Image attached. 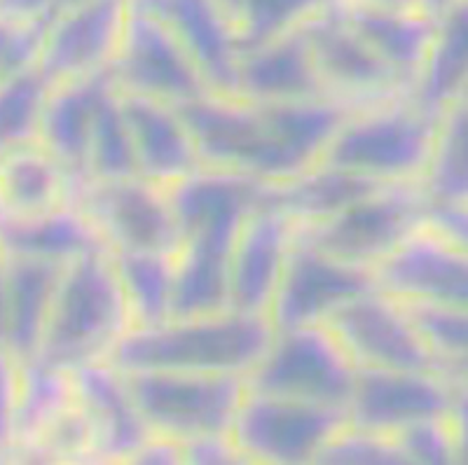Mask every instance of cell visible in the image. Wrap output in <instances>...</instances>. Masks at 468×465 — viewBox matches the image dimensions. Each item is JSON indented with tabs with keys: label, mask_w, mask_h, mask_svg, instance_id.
<instances>
[{
	"label": "cell",
	"mask_w": 468,
	"mask_h": 465,
	"mask_svg": "<svg viewBox=\"0 0 468 465\" xmlns=\"http://www.w3.org/2000/svg\"><path fill=\"white\" fill-rule=\"evenodd\" d=\"M346 0H244L237 19V48L246 52L271 37L303 28Z\"/></svg>",
	"instance_id": "cell-38"
},
{
	"label": "cell",
	"mask_w": 468,
	"mask_h": 465,
	"mask_svg": "<svg viewBox=\"0 0 468 465\" xmlns=\"http://www.w3.org/2000/svg\"><path fill=\"white\" fill-rule=\"evenodd\" d=\"M136 174L132 138L124 122L120 96L112 87L99 103L87 148V180H120Z\"/></svg>",
	"instance_id": "cell-37"
},
{
	"label": "cell",
	"mask_w": 468,
	"mask_h": 465,
	"mask_svg": "<svg viewBox=\"0 0 468 465\" xmlns=\"http://www.w3.org/2000/svg\"><path fill=\"white\" fill-rule=\"evenodd\" d=\"M70 201L94 222L108 250L176 253L181 248V232L166 190L141 175L87 180L73 192Z\"/></svg>",
	"instance_id": "cell-11"
},
{
	"label": "cell",
	"mask_w": 468,
	"mask_h": 465,
	"mask_svg": "<svg viewBox=\"0 0 468 465\" xmlns=\"http://www.w3.org/2000/svg\"><path fill=\"white\" fill-rule=\"evenodd\" d=\"M16 460H40V463H91V430L78 400L73 407L58 417L36 444H31Z\"/></svg>",
	"instance_id": "cell-40"
},
{
	"label": "cell",
	"mask_w": 468,
	"mask_h": 465,
	"mask_svg": "<svg viewBox=\"0 0 468 465\" xmlns=\"http://www.w3.org/2000/svg\"><path fill=\"white\" fill-rule=\"evenodd\" d=\"M127 12L129 0H82L58 7L36 58L49 85L111 69Z\"/></svg>",
	"instance_id": "cell-14"
},
{
	"label": "cell",
	"mask_w": 468,
	"mask_h": 465,
	"mask_svg": "<svg viewBox=\"0 0 468 465\" xmlns=\"http://www.w3.org/2000/svg\"><path fill=\"white\" fill-rule=\"evenodd\" d=\"M208 169L237 171L262 183L291 178L286 159L258 103L208 91L176 106Z\"/></svg>",
	"instance_id": "cell-6"
},
{
	"label": "cell",
	"mask_w": 468,
	"mask_h": 465,
	"mask_svg": "<svg viewBox=\"0 0 468 465\" xmlns=\"http://www.w3.org/2000/svg\"><path fill=\"white\" fill-rule=\"evenodd\" d=\"M367 291H378L370 267L333 258L295 232L267 318L274 333L325 322L345 301Z\"/></svg>",
	"instance_id": "cell-12"
},
{
	"label": "cell",
	"mask_w": 468,
	"mask_h": 465,
	"mask_svg": "<svg viewBox=\"0 0 468 465\" xmlns=\"http://www.w3.org/2000/svg\"><path fill=\"white\" fill-rule=\"evenodd\" d=\"M382 185L387 183H378L335 166L314 164L282 183H267L265 201L286 213L298 227H312L335 217Z\"/></svg>",
	"instance_id": "cell-29"
},
{
	"label": "cell",
	"mask_w": 468,
	"mask_h": 465,
	"mask_svg": "<svg viewBox=\"0 0 468 465\" xmlns=\"http://www.w3.org/2000/svg\"><path fill=\"white\" fill-rule=\"evenodd\" d=\"M399 304L429 354L447 372L468 376V307L445 304V301H399Z\"/></svg>",
	"instance_id": "cell-36"
},
{
	"label": "cell",
	"mask_w": 468,
	"mask_h": 465,
	"mask_svg": "<svg viewBox=\"0 0 468 465\" xmlns=\"http://www.w3.org/2000/svg\"><path fill=\"white\" fill-rule=\"evenodd\" d=\"M108 70L117 91L148 96L171 106H183L211 91L178 37L136 0H129L122 37Z\"/></svg>",
	"instance_id": "cell-9"
},
{
	"label": "cell",
	"mask_w": 468,
	"mask_h": 465,
	"mask_svg": "<svg viewBox=\"0 0 468 465\" xmlns=\"http://www.w3.org/2000/svg\"><path fill=\"white\" fill-rule=\"evenodd\" d=\"M346 423V409L246 388L228 435L244 463L304 465Z\"/></svg>",
	"instance_id": "cell-7"
},
{
	"label": "cell",
	"mask_w": 468,
	"mask_h": 465,
	"mask_svg": "<svg viewBox=\"0 0 468 465\" xmlns=\"http://www.w3.org/2000/svg\"><path fill=\"white\" fill-rule=\"evenodd\" d=\"M421 225L468 248V204L429 199Z\"/></svg>",
	"instance_id": "cell-43"
},
{
	"label": "cell",
	"mask_w": 468,
	"mask_h": 465,
	"mask_svg": "<svg viewBox=\"0 0 468 465\" xmlns=\"http://www.w3.org/2000/svg\"><path fill=\"white\" fill-rule=\"evenodd\" d=\"M183 444V463L190 465H241L244 459L237 451L228 433H211L190 438Z\"/></svg>",
	"instance_id": "cell-44"
},
{
	"label": "cell",
	"mask_w": 468,
	"mask_h": 465,
	"mask_svg": "<svg viewBox=\"0 0 468 465\" xmlns=\"http://www.w3.org/2000/svg\"><path fill=\"white\" fill-rule=\"evenodd\" d=\"M70 196L69 174L37 141L0 154V213L37 216L64 206Z\"/></svg>",
	"instance_id": "cell-31"
},
{
	"label": "cell",
	"mask_w": 468,
	"mask_h": 465,
	"mask_svg": "<svg viewBox=\"0 0 468 465\" xmlns=\"http://www.w3.org/2000/svg\"><path fill=\"white\" fill-rule=\"evenodd\" d=\"M466 0H421V12H426L433 19H442L445 15L454 10L457 5H462Z\"/></svg>",
	"instance_id": "cell-48"
},
{
	"label": "cell",
	"mask_w": 468,
	"mask_h": 465,
	"mask_svg": "<svg viewBox=\"0 0 468 465\" xmlns=\"http://www.w3.org/2000/svg\"><path fill=\"white\" fill-rule=\"evenodd\" d=\"M160 16L178 37L208 90L232 96L237 78V31L213 0H136Z\"/></svg>",
	"instance_id": "cell-21"
},
{
	"label": "cell",
	"mask_w": 468,
	"mask_h": 465,
	"mask_svg": "<svg viewBox=\"0 0 468 465\" xmlns=\"http://www.w3.org/2000/svg\"><path fill=\"white\" fill-rule=\"evenodd\" d=\"M274 328L265 313L218 312L129 330L106 358L120 372H195L246 376L265 355Z\"/></svg>",
	"instance_id": "cell-1"
},
{
	"label": "cell",
	"mask_w": 468,
	"mask_h": 465,
	"mask_svg": "<svg viewBox=\"0 0 468 465\" xmlns=\"http://www.w3.org/2000/svg\"><path fill=\"white\" fill-rule=\"evenodd\" d=\"M314 463L321 465H405L391 435L356 428L346 423L328 439Z\"/></svg>",
	"instance_id": "cell-41"
},
{
	"label": "cell",
	"mask_w": 468,
	"mask_h": 465,
	"mask_svg": "<svg viewBox=\"0 0 468 465\" xmlns=\"http://www.w3.org/2000/svg\"><path fill=\"white\" fill-rule=\"evenodd\" d=\"M10 45H12V26L0 22V75L10 69Z\"/></svg>",
	"instance_id": "cell-49"
},
{
	"label": "cell",
	"mask_w": 468,
	"mask_h": 465,
	"mask_svg": "<svg viewBox=\"0 0 468 465\" xmlns=\"http://www.w3.org/2000/svg\"><path fill=\"white\" fill-rule=\"evenodd\" d=\"M174 255L150 250H111L132 318V330L154 328L171 318Z\"/></svg>",
	"instance_id": "cell-33"
},
{
	"label": "cell",
	"mask_w": 468,
	"mask_h": 465,
	"mask_svg": "<svg viewBox=\"0 0 468 465\" xmlns=\"http://www.w3.org/2000/svg\"><path fill=\"white\" fill-rule=\"evenodd\" d=\"M363 3L379 7H394V10H421V0H363Z\"/></svg>",
	"instance_id": "cell-50"
},
{
	"label": "cell",
	"mask_w": 468,
	"mask_h": 465,
	"mask_svg": "<svg viewBox=\"0 0 468 465\" xmlns=\"http://www.w3.org/2000/svg\"><path fill=\"white\" fill-rule=\"evenodd\" d=\"M49 87L36 64L0 75V154L36 143Z\"/></svg>",
	"instance_id": "cell-35"
},
{
	"label": "cell",
	"mask_w": 468,
	"mask_h": 465,
	"mask_svg": "<svg viewBox=\"0 0 468 465\" xmlns=\"http://www.w3.org/2000/svg\"><path fill=\"white\" fill-rule=\"evenodd\" d=\"M441 117L421 111L410 96L366 106L342 124L316 164L378 183H421Z\"/></svg>",
	"instance_id": "cell-3"
},
{
	"label": "cell",
	"mask_w": 468,
	"mask_h": 465,
	"mask_svg": "<svg viewBox=\"0 0 468 465\" xmlns=\"http://www.w3.org/2000/svg\"><path fill=\"white\" fill-rule=\"evenodd\" d=\"M5 258L7 330L5 349L16 363L36 360L45 325L52 312L54 292L64 265L28 258Z\"/></svg>",
	"instance_id": "cell-28"
},
{
	"label": "cell",
	"mask_w": 468,
	"mask_h": 465,
	"mask_svg": "<svg viewBox=\"0 0 468 465\" xmlns=\"http://www.w3.org/2000/svg\"><path fill=\"white\" fill-rule=\"evenodd\" d=\"M325 325L358 370H433L452 375L429 354L399 301L382 291H367L345 301L325 318Z\"/></svg>",
	"instance_id": "cell-13"
},
{
	"label": "cell",
	"mask_w": 468,
	"mask_h": 465,
	"mask_svg": "<svg viewBox=\"0 0 468 465\" xmlns=\"http://www.w3.org/2000/svg\"><path fill=\"white\" fill-rule=\"evenodd\" d=\"M391 438L405 463H462L466 459V414L412 423Z\"/></svg>",
	"instance_id": "cell-39"
},
{
	"label": "cell",
	"mask_w": 468,
	"mask_h": 465,
	"mask_svg": "<svg viewBox=\"0 0 468 465\" xmlns=\"http://www.w3.org/2000/svg\"><path fill=\"white\" fill-rule=\"evenodd\" d=\"M216 5L220 7V10L228 15L229 22L234 24V31H237V19H239V12H241V5H244V0H213Z\"/></svg>",
	"instance_id": "cell-51"
},
{
	"label": "cell",
	"mask_w": 468,
	"mask_h": 465,
	"mask_svg": "<svg viewBox=\"0 0 468 465\" xmlns=\"http://www.w3.org/2000/svg\"><path fill=\"white\" fill-rule=\"evenodd\" d=\"M232 96L250 103L328 96L316 73L304 28H295L239 52Z\"/></svg>",
	"instance_id": "cell-20"
},
{
	"label": "cell",
	"mask_w": 468,
	"mask_h": 465,
	"mask_svg": "<svg viewBox=\"0 0 468 465\" xmlns=\"http://www.w3.org/2000/svg\"><path fill=\"white\" fill-rule=\"evenodd\" d=\"M378 291L399 301L468 307V248L420 225L373 265Z\"/></svg>",
	"instance_id": "cell-16"
},
{
	"label": "cell",
	"mask_w": 468,
	"mask_h": 465,
	"mask_svg": "<svg viewBox=\"0 0 468 465\" xmlns=\"http://www.w3.org/2000/svg\"><path fill=\"white\" fill-rule=\"evenodd\" d=\"M309 49L325 94L356 106L410 96L403 79L346 24L342 7L304 24Z\"/></svg>",
	"instance_id": "cell-15"
},
{
	"label": "cell",
	"mask_w": 468,
	"mask_h": 465,
	"mask_svg": "<svg viewBox=\"0 0 468 465\" xmlns=\"http://www.w3.org/2000/svg\"><path fill=\"white\" fill-rule=\"evenodd\" d=\"M19 393V363L7 349H0V460L10 459L15 447V412Z\"/></svg>",
	"instance_id": "cell-42"
},
{
	"label": "cell",
	"mask_w": 468,
	"mask_h": 465,
	"mask_svg": "<svg viewBox=\"0 0 468 465\" xmlns=\"http://www.w3.org/2000/svg\"><path fill=\"white\" fill-rule=\"evenodd\" d=\"M124 122L132 138L136 174L154 185L169 187L192 171L202 169L190 129L178 108L139 94H122Z\"/></svg>",
	"instance_id": "cell-19"
},
{
	"label": "cell",
	"mask_w": 468,
	"mask_h": 465,
	"mask_svg": "<svg viewBox=\"0 0 468 465\" xmlns=\"http://www.w3.org/2000/svg\"><path fill=\"white\" fill-rule=\"evenodd\" d=\"M61 7V0H0V22L10 26L49 22Z\"/></svg>",
	"instance_id": "cell-45"
},
{
	"label": "cell",
	"mask_w": 468,
	"mask_h": 465,
	"mask_svg": "<svg viewBox=\"0 0 468 465\" xmlns=\"http://www.w3.org/2000/svg\"><path fill=\"white\" fill-rule=\"evenodd\" d=\"M133 405L150 433L186 442L228 433L246 396V376L195 372H122Z\"/></svg>",
	"instance_id": "cell-4"
},
{
	"label": "cell",
	"mask_w": 468,
	"mask_h": 465,
	"mask_svg": "<svg viewBox=\"0 0 468 465\" xmlns=\"http://www.w3.org/2000/svg\"><path fill=\"white\" fill-rule=\"evenodd\" d=\"M112 87L115 85L111 70H101L87 78L52 85L45 99L40 127H37V143L64 166L73 183V192L87 183V148H90L91 124L99 103Z\"/></svg>",
	"instance_id": "cell-22"
},
{
	"label": "cell",
	"mask_w": 468,
	"mask_h": 465,
	"mask_svg": "<svg viewBox=\"0 0 468 465\" xmlns=\"http://www.w3.org/2000/svg\"><path fill=\"white\" fill-rule=\"evenodd\" d=\"M78 400L73 372L45 365L40 360L19 363V393L15 412V447L10 459H19L36 439L64 417Z\"/></svg>",
	"instance_id": "cell-32"
},
{
	"label": "cell",
	"mask_w": 468,
	"mask_h": 465,
	"mask_svg": "<svg viewBox=\"0 0 468 465\" xmlns=\"http://www.w3.org/2000/svg\"><path fill=\"white\" fill-rule=\"evenodd\" d=\"M237 232L199 229L183 237L174 255L171 318L207 316L228 312L229 248Z\"/></svg>",
	"instance_id": "cell-26"
},
{
	"label": "cell",
	"mask_w": 468,
	"mask_h": 465,
	"mask_svg": "<svg viewBox=\"0 0 468 465\" xmlns=\"http://www.w3.org/2000/svg\"><path fill=\"white\" fill-rule=\"evenodd\" d=\"M136 465H181L183 463V444L178 439L165 438V435H150L141 444L136 454L129 459Z\"/></svg>",
	"instance_id": "cell-46"
},
{
	"label": "cell",
	"mask_w": 468,
	"mask_h": 465,
	"mask_svg": "<svg viewBox=\"0 0 468 465\" xmlns=\"http://www.w3.org/2000/svg\"><path fill=\"white\" fill-rule=\"evenodd\" d=\"M342 15L363 43L412 91L417 73L436 36L438 19L421 10H394L370 5L363 0H346Z\"/></svg>",
	"instance_id": "cell-25"
},
{
	"label": "cell",
	"mask_w": 468,
	"mask_h": 465,
	"mask_svg": "<svg viewBox=\"0 0 468 465\" xmlns=\"http://www.w3.org/2000/svg\"><path fill=\"white\" fill-rule=\"evenodd\" d=\"M426 201L429 196L421 183H387L335 217L298 227V234L333 258L373 269L420 227Z\"/></svg>",
	"instance_id": "cell-8"
},
{
	"label": "cell",
	"mask_w": 468,
	"mask_h": 465,
	"mask_svg": "<svg viewBox=\"0 0 468 465\" xmlns=\"http://www.w3.org/2000/svg\"><path fill=\"white\" fill-rule=\"evenodd\" d=\"M70 372L91 430V463H129L153 433L129 396L124 375L106 360Z\"/></svg>",
	"instance_id": "cell-18"
},
{
	"label": "cell",
	"mask_w": 468,
	"mask_h": 465,
	"mask_svg": "<svg viewBox=\"0 0 468 465\" xmlns=\"http://www.w3.org/2000/svg\"><path fill=\"white\" fill-rule=\"evenodd\" d=\"M468 96V0L438 19L436 36L417 73L410 99L421 111L445 115Z\"/></svg>",
	"instance_id": "cell-30"
},
{
	"label": "cell",
	"mask_w": 468,
	"mask_h": 465,
	"mask_svg": "<svg viewBox=\"0 0 468 465\" xmlns=\"http://www.w3.org/2000/svg\"><path fill=\"white\" fill-rule=\"evenodd\" d=\"M358 367L325 322L277 330L246 388L267 396L346 409Z\"/></svg>",
	"instance_id": "cell-5"
},
{
	"label": "cell",
	"mask_w": 468,
	"mask_h": 465,
	"mask_svg": "<svg viewBox=\"0 0 468 465\" xmlns=\"http://www.w3.org/2000/svg\"><path fill=\"white\" fill-rule=\"evenodd\" d=\"M298 225L270 201L250 208L229 248V312L265 313L282 279Z\"/></svg>",
	"instance_id": "cell-17"
},
{
	"label": "cell",
	"mask_w": 468,
	"mask_h": 465,
	"mask_svg": "<svg viewBox=\"0 0 468 465\" xmlns=\"http://www.w3.org/2000/svg\"><path fill=\"white\" fill-rule=\"evenodd\" d=\"M7 330V286H5V258L0 253V349H5Z\"/></svg>",
	"instance_id": "cell-47"
},
{
	"label": "cell",
	"mask_w": 468,
	"mask_h": 465,
	"mask_svg": "<svg viewBox=\"0 0 468 465\" xmlns=\"http://www.w3.org/2000/svg\"><path fill=\"white\" fill-rule=\"evenodd\" d=\"M94 250H108L106 241L73 201L37 216L0 213V253L7 258L69 265Z\"/></svg>",
	"instance_id": "cell-24"
},
{
	"label": "cell",
	"mask_w": 468,
	"mask_h": 465,
	"mask_svg": "<svg viewBox=\"0 0 468 465\" xmlns=\"http://www.w3.org/2000/svg\"><path fill=\"white\" fill-rule=\"evenodd\" d=\"M132 330L111 250L64 265L36 360L61 370L101 363Z\"/></svg>",
	"instance_id": "cell-2"
},
{
	"label": "cell",
	"mask_w": 468,
	"mask_h": 465,
	"mask_svg": "<svg viewBox=\"0 0 468 465\" xmlns=\"http://www.w3.org/2000/svg\"><path fill=\"white\" fill-rule=\"evenodd\" d=\"M73 3H82V0H61V7H64V5H73Z\"/></svg>",
	"instance_id": "cell-52"
},
{
	"label": "cell",
	"mask_w": 468,
	"mask_h": 465,
	"mask_svg": "<svg viewBox=\"0 0 468 465\" xmlns=\"http://www.w3.org/2000/svg\"><path fill=\"white\" fill-rule=\"evenodd\" d=\"M265 185L253 175L208 166L176 180L165 190L181 241L199 229L237 232L246 213L262 201Z\"/></svg>",
	"instance_id": "cell-23"
},
{
	"label": "cell",
	"mask_w": 468,
	"mask_h": 465,
	"mask_svg": "<svg viewBox=\"0 0 468 465\" xmlns=\"http://www.w3.org/2000/svg\"><path fill=\"white\" fill-rule=\"evenodd\" d=\"M468 376L433 370H356L346 421L382 435L405 426L466 414Z\"/></svg>",
	"instance_id": "cell-10"
},
{
	"label": "cell",
	"mask_w": 468,
	"mask_h": 465,
	"mask_svg": "<svg viewBox=\"0 0 468 465\" xmlns=\"http://www.w3.org/2000/svg\"><path fill=\"white\" fill-rule=\"evenodd\" d=\"M258 106L262 108L271 133L277 138L288 171H291V178L307 171L309 166H314L333 141V136L340 132L342 124L354 112L366 108L335 99V96L258 103Z\"/></svg>",
	"instance_id": "cell-27"
},
{
	"label": "cell",
	"mask_w": 468,
	"mask_h": 465,
	"mask_svg": "<svg viewBox=\"0 0 468 465\" xmlns=\"http://www.w3.org/2000/svg\"><path fill=\"white\" fill-rule=\"evenodd\" d=\"M468 96L457 100L441 117L429 166L421 178L426 196L436 201H457L468 204V154H466V124Z\"/></svg>",
	"instance_id": "cell-34"
}]
</instances>
